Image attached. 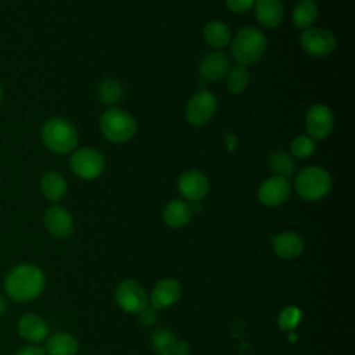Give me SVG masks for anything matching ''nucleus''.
Wrapping results in <instances>:
<instances>
[{"mask_svg":"<svg viewBox=\"0 0 355 355\" xmlns=\"http://www.w3.org/2000/svg\"><path fill=\"white\" fill-rule=\"evenodd\" d=\"M46 284L44 273L33 263L14 266L4 280L7 295L17 302H28L37 298Z\"/></svg>","mask_w":355,"mask_h":355,"instance_id":"obj_1","label":"nucleus"},{"mask_svg":"<svg viewBox=\"0 0 355 355\" xmlns=\"http://www.w3.org/2000/svg\"><path fill=\"white\" fill-rule=\"evenodd\" d=\"M230 53L239 65L258 62L268 46L263 32L255 26H244L230 40Z\"/></svg>","mask_w":355,"mask_h":355,"instance_id":"obj_2","label":"nucleus"},{"mask_svg":"<svg viewBox=\"0 0 355 355\" xmlns=\"http://www.w3.org/2000/svg\"><path fill=\"white\" fill-rule=\"evenodd\" d=\"M297 194L305 201H318L324 198L331 190L330 173L318 165L302 168L294 182Z\"/></svg>","mask_w":355,"mask_h":355,"instance_id":"obj_3","label":"nucleus"},{"mask_svg":"<svg viewBox=\"0 0 355 355\" xmlns=\"http://www.w3.org/2000/svg\"><path fill=\"white\" fill-rule=\"evenodd\" d=\"M42 140L50 151L57 154H68L76 147L78 132L71 121L61 116H54L43 125Z\"/></svg>","mask_w":355,"mask_h":355,"instance_id":"obj_4","label":"nucleus"},{"mask_svg":"<svg viewBox=\"0 0 355 355\" xmlns=\"http://www.w3.org/2000/svg\"><path fill=\"white\" fill-rule=\"evenodd\" d=\"M100 129L104 137L112 143H126L136 135L137 125L132 114L125 110L111 107L100 118Z\"/></svg>","mask_w":355,"mask_h":355,"instance_id":"obj_5","label":"nucleus"},{"mask_svg":"<svg viewBox=\"0 0 355 355\" xmlns=\"http://www.w3.org/2000/svg\"><path fill=\"white\" fill-rule=\"evenodd\" d=\"M69 166L76 176L92 180L98 178L104 172L105 159L100 151L83 147L73 151L69 159Z\"/></svg>","mask_w":355,"mask_h":355,"instance_id":"obj_6","label":"nucleus"},{"mask_svg":"<svg viewBox=\"0 0 355 355\" xmlns=\"http://www.w3.org/2000/svg\"><path fill=\"white\" fill-rule=\"evenodd\" d=\"M216 105V97L211 92L201 89L189 98L184 110L186 119L193 126H204L214 118Z\"/></svg>","mask_w":355,"mask_h":355,"instance_id":"obj_7","label":"nucleus"},{"mask_svg":"<svg viewBox=\"0 0 355 355\" xmlns=\"http://www.w3.org/2000/svg\"><path fill=\"white\" fill-rule=\"evenodd\" d=\"M301 47L305 53L313 57H326L337 47V39L329 29L308 28L302 32L300 39Z\"/></svg>","mask_w":355,"mask_h":355,"instance_id":"obj_8","label":"nucleus"},{"mask_svg":"<svg viewBox=\"0 0 355 355\" xmlns=\"http://www.w3.org/2000/svg\"><path fill=\"white\" fill-rule=\"evenodd\" d=\"M334 126L333 111L324 104H313L305 114V128L313 140L326 139Z\"/></svg>","mask_w":355,"mask_h":355,"instance_id":"obj_9","label":"nucleus"},{"mask_svg":"<svg viewBox=\"0 0 355 355\" xmlns=\"http://www.w3.org/2000/svg\"><path fill=\"white\" fill-rule=\"evenodd\" d=\"M115 300L118 305L129 313H139L148 305L144 288L135 280L121 282L115 290Z\"/></svg>","mask_w":355,"mask_h":355,"instance_id":"obj_10","label":"nucleus"},{"mask_svg":"<svg viewBox=\"0 0 355 355\" xmlns=\"http://www.w3.org/2000/svg\"><path fill=\"white\" fill-rule=\"evenodd\" d=\"M178 190L182 197L190 202L201 201L209 191L208 178L197 169L184 171L178 178Z\"/></svg>","mask_w":355,"mask_h":355,"instance_id":"obj_11","label":"nucleus"},{"mask_svg":"<svg viewBox=\"0 0 355 355\" xmlns=\"http://www.w3.org/2000/svg\"><path fill=\"white\" fill-rule=\"evenodd\" d=\"M291 186L288 179L273 175L265 179L258 189V200L266 207H277L290 197Z\"/></svg>","mask_w":355,"mask_h":355,"instance_id":"obj_12","label":"nucleus"},{"mask_svg":"<svg viewBox=\"0 0 355 355\" xmlns=\"http://www.w3.org/2000/svg\"><path fill=\"white\" fill-rule=\"evenodd\" d=\"M44 226L46 229L58 239H67L73 233V220L71 214L60 207L51 205L44 212Z\"/></svg>","mask_w":355,"mask_h":355,"instance_id":"obj_13","label":"nucleus"},{"mask_svg":"<svg viewBox=\"0 0 355 355\" xmlns=\"http://www.w3.org/2000/svg\"><path fill=\"white\" fill-rule=\"evenodd\" d=\"M229 68L230 62L227 55L222 51H212L200 61L198 72L201 76V82H216L226 76Z\"/></svg>","mask_w":355,"mask_h":355,"instance_id":"obj_14","label":"nucleus"},{"mask_svg":"<svg viewBox=\"0 0 355 355\" xmlns=\"http://www.w3.org/2000/svg\"><path fill=\"white\" fill-rule=\"evenodd\" d=\"M19 336L32 344L42 343L49 336V326L43 318L36 313H25L18 320Z\"/></svg>","mask_w":355,"mask_h":355,"instance_id":"obj_15","label":"nucleus"},{"mask_svg":"<svg viewBox=\"0 0 355 355\" xmlns=\"http://www.w3.org/2000/svg\"><path fill=\"white\" fill-rule=\"evenodd\" d=\"M180 284L173 279H162L159 280L151 293L150 304L154 309H162L173 305L180 298Z\"/></svg>","mask_w":355,"mask_h":355,"instance_id":"obj_16","label":"nucleus"},{"mask_svg":"<svg viewBox=\"0 0 355 355\" xmlns=\"http://www.w3.org/2000/svg\"><path fill=\"white\" fill-rule=\"evenodd\" d=\"M254 12L258 22L265 28H276L284 17L282 0H255Z\"/></svg>","mask_w":355,"mask_h":355,"instance_id":"obj_17","label":"nucleus"},{"mask_svg":"<svg viewBox=\"0 0 355 355\" xmlns=\"http://www.w3.org/2000/svg\"><path fill=\"white\" fill-rule=\"evenodd\" d=\"M273 251L284 259L297 258L304 250V240L295 232H282L273 237Z\"/></svg>","mask_w":355,"mask_h":355,"instance_id":"obj_18","label":"nucleus"},{"mask_svg":"<svg viewBox=\"0 0 355 355\" xmlns=\"http://www.w3.org/2000/svg\"><path fill=\"white\" fill-rule=\"evenodd\" d=\"M191 209L189 202H186L184 200H172L169 201L162 212V219L164 222L172 227V229H179L183 227L189 223L190 218H191Z\"/></svg>","mask_w":355,"mask_h":355,"instance_id":"obj_19","label":"nucleus"},{"mask_svg":"<svg viewBox=\"0 0 355 355\" xmlns=\"http://www.w3.org/2000/svg\"><path fill=\"white\" fill-rule=\"evenodd\" d=\"M78 340L67 331L55 333L50 336L46 341L47 355H75L78 352Z\"/></svg>","mask_w":355,"mask_h":355,"instance_id":"obj_20","label":"nucleus"},{"mask_svg":"<svg viewBox=\"0 0 355 355\" xmlns=\"http://www.w3.org/2000/svg\"><path fill=\"white\" fill-rule=\"evenodd\" d=\"M319 15V7L313 0H300L293 10L291 19L295 28L308 29L311 28Z\"/></svg>","mask_w":355,"mask_h":355,"instance_id":"obj_21","label":"nucleus"},{"mask_svg":"<svg viewBox=\"0 0 355 355\" xmlns=\"http://www.w3.org/2000/svg\"><path fill=\"white\" fill-rule=\"evenodd\" d=\"M202 35H204L205 42L215 49H222V47L227 46L232 40L230 29L222 21L207 22L202 29Z\"/></svg>","mask_w":355,"mask_h":355,"instance_id":"obj_22","label":"nucleus"},{"mask_svg":"<svg viewBox=\"0 0 355 355\" xmlns=\"http://www.w3.org/2000/svg\"><path fill=\"white\" fill-rule=\"evenodd\" d=\"M40 187H42V193L44 194V197L47 200L55 202L64 197L65 190H67V183L61 173H58L55 171H50L42 178Z\"/></svg>","mask_w":355,"mask_h":355,"instance_id":"obj_23","label":"nucleus"},{"mask_svg":"<svg viewBox=\"0 0 355 355\" xmlns=\"http://www.w3.org/2000/svg\"><path fill=\"white\" fill-rule=\"evenodd\" d=\"M250 83V72L244 65H236L229 68L226 73V85L232 94L243 93Z\"/></svg>","mask_w":355,"mask_h":355,"instance_id":"obj_24","label":"nucleus"},{"mask_svg":"<svg viewBox=\"0 0 355 355\" xmlns=\"http://www.w3.org/2000/svg\"><path fill=\"white\" fill-rule=\"evenodd\" d=\"M97 96L101 103H104L107 105H112V104H116L122 98L123 87L119 80H116L114 78H107L98 85Z\"/></svg>","mask_w":355,"mask_h":355,"instance_id":"obj_25","label":"nucleus"},{"mask_svg":"<svg viewBox=\"0 0 355 355\" xmlns=\"http://www.w3.org/2000/svg\"><path fill=\"white\" fill-rule=\"evenodd\" d=\"M269 166L275 172V175L283 176L286 179L291 178L295 172V164L293 158L282 150L272 153V155L269 157Z\"/></svg>","mask_w":355,"mask_h":355,"instance_id":"obj_26","label":"nucleus"},{"mask_svg":"<svg viewBox=\"0 0 355 355\" xmlns=\"http://www.w3.org/2000/svg\"><path fill=\"white\" fill-rule=\"evenodd\" d=\"M176 344H178V340L175 334L166 329L157 330L151 337L153 349L158 355H173Z\"/></svg>","mask_w":355,"mask_h":355,"instance_id":"obj_27","label":"nucleus"},{"mask_svg":"<svg viewBox=\"0 0 355 355\" xmlns=\"http://www.w3.org/2000/svg\"><path fill=\"white\" fill-rule=\"evenodd\" d=\"M290 150L295 158L306 159L311 155H313L316 150V144H315V140L311 139L308 135H300L291 140Z\"/></svg>","mask_w":355,"mask_h":355,"instance_id":"obj_28","label":"nucleus"},{"mask_svg":"<svg viewBox=\"0 0 355 355\" xmlns=\"http://www.w3.org/2000/svg\"><path fill=\"white\" fill-rule=\"evenodd\" d=\"M301 318H302L301 311L297 306L290 305V306H286L280 312L277 323H279L282 330H287L288 331V330H293L301 322Z\"/></svg>","mask_w":355,"mask_h":355,"instance_id":"obj_29","label":"nucleus"},{"mask_svg":"<svg viewBox=\"0 0 355 355\" xmlns=\"http://www.w3.org/2000/svg\"><path fill=\"white\" fill-rule=\"evenodd\" d=\"M255 0H226V6L230 11L241 14L247 12L254 7Z\"/></svg>","mask_w":355,"mask_h":355,"instance_id":"obj_30","label":"nucleus"},{"mask_svg":"<svg viewBox=\"0 0 355 355\" xmlns=\"http://www.w3.org/2000/svg\"><path fill=\"white\" fill-rule=\"evenodd\" d=\"M157 309H154L153 306L151 308H144L141 312H139V320L141 322V324H146V326H150L153 324L155 320H157Z\"/></svg>","mask_w":355,"mask_h":355,"instance_id":"obj_31","label":"nucleus"},{"mask_svg":"<svg viewBox=\"0 0 355 355\" xmlns=\"http://www.w3.org/2000/svg\"><path fill=\"white\" fill-rule=\"evenodd\" d=\"M14 355H47L44 349H42L40 347L36 345H25L17 349V352Z\"/></svg>","mask_w":355,"mask_h":355,"instance_id":"obj_32","label":"nucleus"},{"mask_svg":"<svg viewBox=\"0 0 355 355\" xmlns=\"http://www.w3.org/2000/svg\"><path fill=\"white\" fill-rule=\"evenodd\" d=\"M225 144L229 151H234L237 147V136L234 133H227L225 136Z\"/></svg>","mask_w":355,"mask_h":355,"instance_id":"obj_33","label":"nucleus"},{"mask_svg":"<svg viewBox=\"0 0 355 355\" xmlns=\"http://www.w3.org/2000/svg\"><path fill=\"white\" fill-rule=\"evenodd\" d=\"M189 352H190L189 344L184 343V341H178L176 348H175V354L176 355H189Z\"/></svg>","mask_w":355,"mask_h":355,"instance_id":"obj_34","label":"nucleus"},{"mask_svg":"<svg viewBox=\"0 0 355 355\" xmlns=\"http://www.w3.org/2000/svg\"><path fill=\"white\" fill-rule=\"evenodd\" d=\"M6 309H7V302H6V298L0 294V316L6 312Z\"/></svg>","mask_w":355,"mask_h":355,"instance_id":"obj_35","label":"nucleus"},{"mask_svg":"<svg viewBox=\"0 0 355 355\" xmlns=\"http://www.w3.org/2000/svg\"><path fill=\"white\" fill-rule=\"evenodd\" d=\"M1 97H3V87H1V85H0V101H1Z\"/></svg>","mask_w":355,"mask_h":355,"instance_id":"obj_36","label":"nucleus"}]
</instances>
